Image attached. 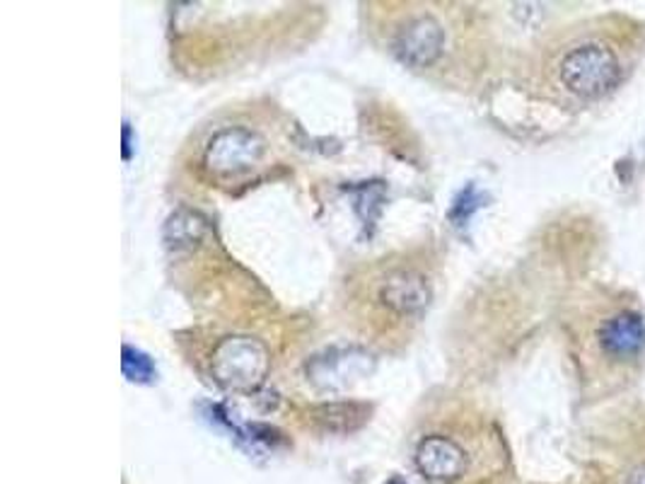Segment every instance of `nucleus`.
Segmentation results:
<instances>
[{
  "label": "nucleus",
  "instance_id": "1",
  "mask_svg": "<svg viewBox=\"0 0 645 484\" xmlns=\"http://www.w3.org/2000/svg\"><path fill=\"white\" fill-rule=\"evenodd\" d=\"M645 56V20L609 10L551 32L529 66L535 93L561 109H590L612 99Z\"/></svg>",
  "mask_w": 645,
  "mask_h": 484
},
{
  "label": "nucleus",
  "instance_id": "2",
  "mask_svg": "<svg viewBox=\"0 0 645 484\" xmlns=\"http://www.w3.org/2000/svg\"><path fill=\"white\" fill-rule=\"evenodd\" d=\"M571 346L585 398H619L645 374V312L626 288L599 286L571 320Z\"/></svg>",
  "mask_w": 645,
  "mask_h": 484
},
{
  "label": "nucleus",
  "instance_id": "3",
  "mask_svg": "<svg viewBox=\"0 0 645 484\" xmlns=\"http://www.w3.org/2000/svg\"><path fill=\"white\" fill-rule=\"evenodd\" d=\"M414 465L423 484H493L507 468V448L489 416L459 402L426 420Z\"/></svg>",
  "mask_w": 645,
  "mask_h": 484
},
{
  "label": "nucleus",
  "instance_id": "4",
  "mask_svg": "<svg viewBox=\"0 0 645 484\" xmlns=\"http://www.w3.org/2000/svg\"><path fill=\"white\" fill-rule=\"evenodd\" d=\"M433 300V281L428 264L411 255L384 257L350 279V324L368 340L387 346L406 340L426 318Z\"/></svg>",
  "mask_w": 645,
  "mask_h": 484
},
{
  "label": "nucleus",
  "instance_id": "5",
  "mask_svg": "<svg viewBox=\"0 0 645 484\" xmlns=\"http://www.w3.org/2000/svg\"><path fill=\"white\" fill-rule=\"evenodd\" d=\"M274 161L268 131L247 117L218 119L194 139L191 170L218 189L247 187Z\"/></svg>",
  "mask_w": 645,
  "mask_h": 484
},
{
  "label": "nucleus",
  "instance_id": "6",
  "mask_svg": "<svg viewBox=\"0 0 645 484\" xmlns=\"http://www.w3.org/2000/svg\"><path fill=\"white\" fill-rule=\"evenodd\" d=\"M390 51L409 69H433L445 59V22L426 10H404L387 29Z\"/></svg>",
  "mask_w": 645,
  "mask_h": 484
}]
</instances>
